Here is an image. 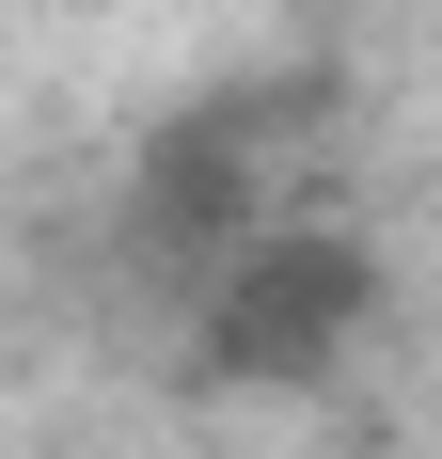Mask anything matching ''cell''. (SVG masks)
<instances>
[{"label":"cell","instance_id":"obj_1","mask_svg":"<svg viewBox=\"0 0 442 459\" xmlns=\"http://www.w3.org/2000/svg\"><path fill=\"white\" fill-rule=\"evenodd\" d=\"M332 143H348V95L316 80V64H268V80L190 95L174 127L142 143V175H127V270H158V285L190 301V285L237 254V238L316 222V175H332Z\"/></svg>","mask_w":442,"mask_h":459},{"label":"cell","instance_id":"obj_2","mask_svg":"<svg viewBox=\"0 0 442 459\" xmlns=\"http://www.w3.org/2000/svg\"><path fill=\"white\" fill-rule=\"evenodd\" d=\"M379 317H395V301H379V254H363L348 222H268V238H237V254L190 285V349L174 365L206 380V396H316V380L363 365Z\"/></svg>","mask_w":442,"mask_h":459}]
</instances>
